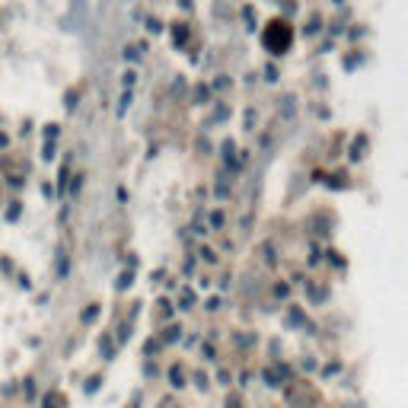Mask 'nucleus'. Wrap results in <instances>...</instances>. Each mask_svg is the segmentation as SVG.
I'll use <instances>...</instances> for the list:
<instances>
[{
    "label": "nucleus",
    "instance_id": "nucleus-1",
    "mask_svg": "<svg viewBox=\"0 0 408 408\" xmlns=\"http://www.w3.org/2000/svg\"><path fill=\"white\" fill-rule=\"evenodd\" d=\"M287 405L291 408H313V396H307L303 389H287Z\"/></svg>",
    "mask_w": 408,
    "mask_h": 408
},
{
    "label": "nucleus",
    "instance_id": "nucleus-2",
    "mask_svg": "<svg viewBox=\"0 0 408 408\" xmlns=\"http://www.w3.org/2000/svg\"><path fill=\"white\" fill-rule=\"evenodd\" d=\"M169 376H173V386H185V383H182V370H173Z\"/></svg>",
    "mask_w": 408,
    "mask_h": 408
}]
</instances>
